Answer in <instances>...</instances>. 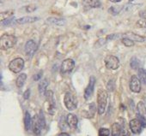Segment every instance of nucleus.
Listing matches in <instances>:
<instances>
[{
    "instance_id": "obj_1",
    "label": "nucleus",
    "mask_w": 146,
    "mask_h": 136,
    "mask_svg": "<svg viewBox=\"0 0 146 136\" xmlns=\"http://www.w3.org/2000/svg\"><path fill=\"white\" fill-rule=\"evenodd\" d=\"M108 93L103 89H100L97 93V110L99 115L104 114L106 111L107 104H108Z\"/></svg>"
},
{
    "instance_id": "obj_2",
    "label": "nucleus",
    "mask_w": 146,
    "mask_h": 136,
    "mask_svg": "<svg viewBox=\"0 0 146 136\" xmlns=\"http://www.w3.org/2000/svg\"><path fill=\"white\" fill-rule=\"evenodd\" d=\"M17 39L14 35L4 34L0 39V47L2 50H8L12 48L17 44Z\"/></svg>"
},
{
    "instance_id": "obj_3",
    "label": "nucleus",
    "mask_w": 146,
    "mask_h": 136,
    "mask_svg": "<svg viewBox=\"0 0 146 136\" xmlns=\"http://www.w3.org/2000/svg\"><path fill=\"white\" fill-rule=\"evenodd\" d=\"M64 104L68 110H74L78 107V100L70 93H66L64 94Z\"/></svg>"
},
{
    "instance_id": "obj_4",
    "label": "nucleus",
    "mask_w": 146,
    "mask_h": 136,
    "mask_svg": "<svg viewBox=\"0 0 146 136\" xmlns=\"http://www.w3.org/2000/svg\"><path fill=\"white\" fill-rule=\"evenodd\" d=\"M23 67H24V60L21 57H17L13 59L12 61H11L9 64L10 70L15 74L20 73L23 70Z\"/></svg>"
},
{
    "instance_id": "obj_5",
    "label": "nucleus",
    "mask_w": 146,
    "mask_h": 136,
    "mask_svg": "<svg viewBox=\"0 0 146 136\" xmlns=\"http://www.w3.org/2000/svg\"><path fill=\"white\" fill-rule=\"evenodd\" d=\"M105 65L108 70H116L119 68V60L117 57L109 55L105 58Z\"/></svg>"
},
{
    "instance_id": "obj_6",
    "label": "nucleus",
    "mask_w": 146,
    "mask_h": 136,
    "mask_svg": "<svg viewBox=\"0 0 146 136\" xmlns=\"http://www.w3.org/2000/svg\"><path fill=\"white\" fill-rule=\"evenodd\" d=\"M137 119L141 122L143 127H146V107L143 102H139L137 105Z\"/></svg>"
},
{
    "instance_id": "obj_7",
    "label": "nucleus",
    "mask_w": 146,
    "mask_h": 136,
    "mask_svg": "<svg viewBox=\"0 0 146 136\" xmlns=\"http://www.w3.org/2000/svg\"><path fill=\"white\" fill-rule=\"evenodd\" d=\"M74 67H75L74 60L68 58V59H65L64 61H63L61 67H60V71L62 74L70 73L73 70V69H74Z\"/></svg>"
},
{
    "instance_id": "obj_8",
    "label": "nucleus",
    "mask_w": 146,
    "mask_h": 136,
    "mask_svg": "<svg viewBox=\"0 0 146 136\" xmlns=\"http://www.w3.org/2000/svg\"><path fill=\"white\" fill-rule=\"evenodd\" d=\"M141 81L139 80V78L137 76H132L131 77V80H130V83H129V87H130V89L132 93H140L141 91V88H142V86H141Z\"/></svg>"
},
{
    "instance_id": "obj_9",
    "label": "nucleus",
    "mask_w": 146,
    "mask_h": 136,
    "mask_svg": "<svg viewBox=\"0 0 146 136\" xmlns=\"http://www.w3.org/2000/svg\"><path fill=\"white\" fill-rule=\"evenodd\" d=\"M95 86H96V78L95 76H90L89 84L84 90V99L86 100L90 99L92 97L94 90H95Z\"/></svg>"
},
{
    "instance_id": "obj_10",
    "label": "nucleus",
    "mask_w": 146,
    "mask_h": 136,
    "mask_svg": "<svg viewBox=\"0 0 146 136\" xmlns=\"http://www.w3.org/2000/svg\"><path fill=\"white\" fill-rule=\"evenodd\" d=\"M25 53L29 57H32L34 56V54L35 53V51H37V44L30 39L29 41H27L26 45H25Z\"/></svg>"
},
{
    "instance_id": "obj_11",
    "label": "nucleus",
    "mask_w": 146,
    "mask_h": 136,
    "mask_svg": "<svg viewBox=\"0 0 146 136\" xmlns=\"http://www.w3.org/2000/svg\"><path fill=\"white\" fill-rule=\"evenodd\" d=\"M129 127H130L131 131L135 134L140 133L142 131V128H143V125L137 118H134V119L131 120L129 122Z\"/></svg>"
},
{
    "instance_id": "obj_12",
    "label": "nucleus",
    "mask_w": 146,
    "mask_h": 136,
    "mask_svg": "<svg viewBox=\"0 0 146 136\" xmlns=\"http://www.w3.org/2000/svg\"><path fill=\"white\" fill-rule=\"evenodd\" d=\"M46 97L49 104V108H48V112L50 114H53L54 110H55V101L53 99V93L52 91H47L46 93Z\"/></svg>"
},
{
    "instance_id": "obj_13",
    "label": "nucleus",
    "mask_w": 146,
    "mask_h": 136,
    "mask_svg": "<svg viewBox=\"0 0 146 136\" xmlns=\"http://www.w3.org/2000/svg\"><path fill=\"white\" fill-rule=\"evenodd\" d=\"M66 122L68 126L70 127L71 128H77L78 124V119L76 115L72 113H69L66 116Z\"/></svg>"
},
{
    "instance_id": "obj_14",
    "label": "nucleus",
    "mask_w": 146,
    "mask_h": 136,
    "mask_svg": "<svg viewBox=\"0 0 146 136\" xmlns=\"http://www.w3.org/2000/svg\"><path fill=\"white\" fill-rule=\"evenodd\" d=\"M102 5L100 0H84L83 6L86 9H96Z\"/></svg>"
},
{
    "instance_id": "obj_15",
    "label": "nucleus",
    "mask_w": 146,
    "mask_h": 136,
    "mask_svg": "<svg viewBox=\"0 0 146 136\" xmlns=\"http://www.w3.org/2000/svg\"><path fill=\"white\" fill-rule=\"evenodd\" d=\"M32 129H33V132L35 133V135L36 136H39L41 133V130L43 129L40 122H39V119H38V115L35 116L34 117V119L32 120Z\"/></svg>"
},
{
    "instance_id": "obj_16",
    "label": "nucleus",
    "mask_w": 146,
    "mask_h": 136,
    "mask_svg": "<svg viewBox=\"0 0 146 136\" xmlns=\"http://www.w3.org/2000/svg\"><path fill=\"white\" fill-rule=\"evenodd\" d=\"M40 18L37 16H23L16 20V23L17 24H26V23H33L39 20Z\"/></svg>"
},
{
    "instance_id": "obj_17",
    "label": "nucleus",
    "mask_w": 146,
    "mask_h": 136,
    "mask_svg": "<svg viewBox=\"0 0 146 136\" xmlns=\"http://www.w3.org/2000/svg\"><path fill=\"white\" fill-rule=\"evenodd\" d=\"M46 23L56 25V26H64L66 23V21L63 18H58V17H48L46 19Z\"/></svg>"
},
{
    "instance_id": "obj_18",
    "label": "nucleus",
    "mask_w": 146,
    "mask_h": 136,
    "mask_svg": "<svg viewBox=\"0 0 146 136\" xmlns=\"http://www.w3.org/2000/svg\"><path fill=\"white\" fill-rule=\"evenodd\" d=\"M112 136H122L123 134V127L117 122H114L112 125V130H111Z\"/></svg>"
},
{
    "instance_id": "obj_19",
    "label": "nucleus",
    "mask_w": 146,
    "mask_h": 136,
    "mask_svg": "<svg viewBox=\"0 0 146 136\" xmlns=\"http://www.w3.org/2000/svg\"><path fill=\"white\" fill-rule=\"evenodd\" d=\"M49 85V82L46 79H43L38 86V89H39V93L40 95H46V88Z\"/></svg>"
},
{
    "instance_id": "obj_20",
    "label": "nucleus",
    "mask_w": 146,
    "mask_h": 136,
    "mask_svg": "<svg viewBox=\"0 0 146 136\" xmlns=\"http://www.w3.org/2000/svg\"><path fill=\"white\" fill-rule=\"evenodd\" d=\"M24 127L27 131L30 130V128L32 127V119L29 111H25L24 114Z\"/></svg>"
},
{
    "instance_id": "obj_21",
    "label": "nucleus",
    "mask_w": 146,
    "mask_h": 136,
    "mask_svg": "<svg viewBox=\"0 0 146 136\" xmlns=\"http://www.w3.org/2000/svg\"><path fill=\"white\" fill-rule=\"evenodd\" d=\"M125 38H129L131 39H132L133 41H137V42H143L145 40V38L143 36H140L138 34H133V33H127L125 34Z\"/></svg>"
},
{
    "instance_id": "obj_22",
    "label": "nucleus",
    "mask_w": 146,
    "mask_h": 136,
    "mask_svg": "<svg viewBox=\"0 0 146 136\" xmlns=\"http://www.w3.org/2000/svg\"><path fill=\"white\" fill-rule=\"evenodd\" d=\"M26 80H27V75L26 74H21L18 76V77L17 78V81H16V84L17 86V87L21 88L24 86L25 82H26Z\"/></svg>"
},
{
    "instance_id": "obj_23",
    "label": "nucleus",
    "mask_w": 146,
    "mask_h": 136,
    "mask_svg": "<svg viewBox=\"0 0 146 136\" xmlns=\"http://www.w3.org/2000/svg\"><path fill=\"white\" fill-rule=\"evenodd\" d=\"M130 65H131V68L132 70H138L139 69H141L140 66H141V62L135 57H133L131 61H130Z\"/></svg>"
},
{
    "instance_id": "obj_24",
    "label": "nucleus",
    "mask_w": 146,
    "mask_h": 136,
    "mask_svg": "<svg viewBox=\"0 0 146 136\" xmlns=\"http://www.w3.org/2000/svg\"><path fill=\"white\" fill-rule=\"evenodd\" d=\"M137 77L143 84L146 85V70L139 69L137 70Z\"/></svg>"
},
{
    "instance_id": "obj_25",
    "label": "nucleus",
    "mask_w": 146,
    "mask_h": 136,
    "mask_svg": "<svg viewBox=\"0 0 146 136\" xmlns=\"http://www.w3.org/2000/svg\"><path fill=\"white\" fill-rule=\"evenodd\" d=\"M13 15H14V11H8L2 12L1 13V21H5L6 19L11 18Z\"/></svg>"
},
{
    "instance_id": "obj_26",
    "label": "nucleus",
    "mask_w": 146,
    "mask_h": 136,
    "mask_svg": "<svg viewBox=\"0 0 146 136\" xmlns=\"http://www.w3.org/2000/svg\"><path fill=\"white\" fill-rule=\"evenodd\" d=\"M121 42H122V44L125 45L126 47H131V46L134 45V41H133L132 39H129V38H125V37L123 38V39H121Z\"/></svg>"
},
{
    "instance_id": "obj_27",
    "label": "nucleus",
    "mask_w": 146,
    "mask_h": 136,
    "mask_svg": "<svg viewBox=\"0 0 146 136\" xmlns=\"http://www.w3.org/2000/svg\"><path fill=\"white\" fill-rule=\"evenodd\" d=\"M38 119H39V122H40L42 128H44L46 127V120H45V116H44L42 110H40V113L38 114Z\"/></svg>"
},
{
    "instance_id": "obj_28",
    "label": "nucleus",
    "mask_w": 146,
    "mask_h": 136,
    "mask_svg": "<svg viewBox=\"0 0 146 136\" xmlns=\"http://www.w3.org/2000/svg\"><path fill=\"white\" fill-rule=\"evenodd\" d=\"M110 130L106 127H101L98 131V136H109Z\"/></svg>"
},
{
    "instance_id": "obj_29",
    "label": "nucleus",
    "mask_w": 146,
    "mask_h": 136,
    "mask_svg": "<svg viewBox=\"0 0 146 136\" xmlns=\"http://www.w3.org/2000/svg\"><path fill=\"white\" fill-rule=\"evenodd\" d=\"M107 88H108V90L109 92H113L114 91V88H115V81H114V80H110L108 82Z\"/></svg>"
},
{
    "instance_id": "obj_30",
    "label": "nucleus",
    "mask_w": 146,
    "mask_h": 136,
    "mask_svg": "<svg viewBox=\"0 0 146 136\" xmlns=\"http://www.w3.org/2000/svg\"><path fill=\"white\" fill-rule=\"evenodd\" d=\"M13 20H14V18H13V17H11V18L6 19V20H5V21H2V22H1V23H2V25H3V26H7V25H11V24L12 23Z\"/></svg>"
},
{
    "instance_id": "obj_31",
    "label": "nucleus",
    "mask_w": 146,
    "mask_h": 136,
    "mask_svg": "<svg viewBox=\"0 0 146 136\" xmlns=\"http://www.w3.org/2000/svg\"><path fill=\"white\" fill-rule=\"evenodd\" d=\"M108 12L110 13V14H112V15H117V14H119V10H117L115 7H111V8H109V10H108Z\"/></svg>"
},
{
    "instance_id": "obj_32",
    "label": "nucleus",
    "mask_w": 146,
    "mask_h": 136,
    "mask_svg": "<svg viewBox=\"0 0 146 136\" xmlns=\"http://www.w3.org/2000/svg\"><path fill=\"white\" fill-rule=\"evenodd\" d=\"M25 10L27 12H33L36 10V6L35 5H28V6H26Z\"/></svg>"
},
{
    "instance_id": "obj_33",
    "label": "nucleus",
    "mask_w": 146,
    "mask_h": 136,
    "mask_svg": "<svg viewBox=\"0 0 146 136\" xmlns=\"http://www.w3.org/2000/svg\"><path fill=\"white\" fill-rule=\"evenodd\" d=\"M42 71H40L38 74H36L35 76H34V77H33V80L34 81H39L40 79H41V77H42Z\"/></svg>"
},
{
    "instance_id": "obj_34",
    "label": "nucleus",
    "mask_w": 146,
    "mask_h": 136,
    "mask_svg": "<svg viewBox=\"0 0 146 136\" xmlns=\"http://www.w3.org/2000/svg\"><path fill=\"white\" fill-rule=\"evenodd\" d=\"M137 25L142 28H146V20H140L137 22Z\"/></svg>"
},
{
    "instance_id": "obj_35",
    "label": "nucleus",
    "mask_w": 146,
    "mask_h": 136,
    "mask_svg": "<svg viewBox=\"0 0 146 136\" xmlns=\"http://www.w3.org/2000/svg\"><path fill=\"white\" fill-rule=\"evenodd\" d=\"M96 106H95V104L94 103H92L90 105V110H91V112H92V116H94V114H95V112H96Z\"/></svg>"
},
{
    "instance_id": "obj_36",
    "label": "nucleus",
    "mask_w": 146,
    "mask_h": 136,
    "mask_svg": "<svg viewBox=\"0 0 146 136\" xmlns=\"http://www.w3.org/2000/svg\"><path fill=\"white\" fill-rule=\"evenodd\" d=\"M29 96H30V90L28 89V90H26L25 93H23V98H24L25 99H29Z\"/></svg>"
},
{
    "instance_id": "obj_37",
    "label": "nucleus",
    "mask_w": 146,
    "mask_h": 136,
    "mask_svg": "<svg viewBox=\"0 0 146 136\" xmlns=\"http://www.w3.org/2000/svg\"><path fill=\"white\" fill-rule=\"evenodd\" d=\"M139 16L143 20H146V11H143L139 13Z\"/></svg>"
},
{
    "instance_id": "obj_38",
    "label": "nucleus",
    "mask_w": 146,
    "mask_h": 136,
    "mask_svg": "<svg viewBox=\"0 0 146 136\" xmlns=\"http://www.w3.org/2000/svg\"><path fill=\"white\" fill-rule=\"evenodd\" d=\"M57 136H70L69 133H65V132H62V133H58Z\"/></svg>"
},
{
    "instance_id": "obj_39",
    "label": "nucleus",
    "mask_w": 146,
    "mask_h": 136,
    "mask_svg": "<svg viewBox=\"0 0 146 136\" xmlns=\"http://www.w3.org/2000/svg\"><path fill=\"white\" fill-rule=\"evenodd\" d=\"M110 2H113V3H119L121 0H109Z\"/></svg>"
},
{
    "instance_id": "obj_40",
    "label": "nucleus",
    "mask_w": 146,
    "mask_h": 136,
    "mask_svg": "<svg viewBox=\"0 0 146 136\" xmlns=\"http://www.w3.org/2000/svg\"><path fill=\"white\" fill-rule=\"evenodd\" d=\"M132 1H134V0H129V3H131Z\"/></svg>"
}]
</instances>
